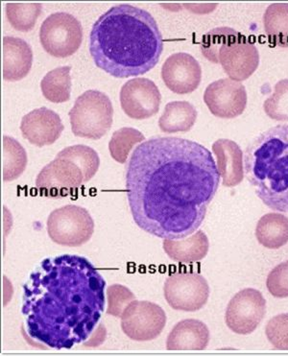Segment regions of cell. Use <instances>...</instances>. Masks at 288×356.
I'll return each mask as SVG.
<instances>
[{"mask_svg":"<svg viewBox=\"0 0 288 356\" xmlns=\"http://www.w3.org/2000/svg\"><path fill=\"white\" fill-rule=\"evenodd\" d=\"M108 308L107 314L113 317L121 318L123 312L133 300L135 294L122 284H113L107 289Z\"/></svg>","mask_w":288,"mask_h":356,"instance_id":"cell-30","label":"cell"},{"mask_svg":"<svg viewBox=\"0 0 288 356\" xmlns=\"http://www.w3.org/2000/svg\"><path fill=\"white\" fill-rule=\"evenodd\" d=\"M257 241L267 249H280L288 243V218L282 213L265 214L256 227Z\"/></svg>","mask_w":288,"mask_h":356,"instance_id":"cell-22","label":"cell"},{"mask_svg":"<svg viewBox=\"0 0 288 356\" xmlns=\"http://www.w3.org/2000/svg\"><path fill=\"white\" fill-rule=\"evenodd\" d=\"M212 152L216 156L217 169L223 186H239L244 178V154L239 145L231 140L221 138L212 145Z\"/></svg>","mask_w":288,"mask_h":356,"instance_id":"cell-17","label":"cell"},{"mask_svg":"<svg viewBox=\"0 0 288 356\" xmlns=\"http://www.w3.org/2000/svg\"><path fill=\"white\" fill-rule=\"evenodd\" d=\"M204 102L209 112L222 120H232L244 113L247 106V92L237 81L219 79L207 87Z\"/></svg>","mask_w":288,"mask_h":356,"instance_id":"cell-13","label":"cell"},{"mask_svg":"<svg viewBox=\"0 0 288 356\" xmlns=\"http://www.w3.org/2000/svg\"><path fill=\"white\" fill-rule=\"evenodd\" d=\"M209 330L206 324L195 319L179 322L169 333L166 341L168 350H203L208 347Z\"/></svg>","mask_w":288,"mask_h":356,"instance_id":"cell-19","label":"cell"},{"mask_svg":"<svg viewBox=\"0 0 288 356\" xmlns=\"http://www.w3.org/2000/svg\"><path fill=\"white\" fill-rule=\"evenodd\" d=\"M265 333L273 347L288 350V313L273 317L266 325Z\"/></svg>","mask_w":288,"mask_h":356,"instance_id":"cell-31","label":"cell"},{"mask_svg":"<svg viewBox=\"0 0 288 356\" xmlns=\"http://www.w3.org/2000/svg\"><path fill=\"white\" fill-rule=\"evenodd\" d=\"M163 251L169 259L181 264L200 261L208 254L209 241L203 231H196L183 241L164 239Z\"/></svg>","mask_w":288,"mask_h":356,"instance_id":"cell-20","label":"cell"},{"mask_svg":"<svg viewBox=\"0 0 288 356\" xmlns=\"http://www.w3.org/2000/svg\"><path fill=\"white\" fill-rule=\"evenodd\" d=\"M145 141V136L135 128L125 127L115 131L109 143V151L115 161L125 163L134 146Z\"/></svg>","mask_w":288,"mask_h":356,"instance_id":"cell-26","label":"cell"},{"mask_svg":"<svg viewBox=\"0 0 288 356\" xmlns=\"http://www.w3.org/2000/svg\"><path fill=\"white\" fill-rule=\"evenodd\" d=\"M163 50L156 19L131 4L109 9L96 19L90 31V53L96 67L120 79L150 72Z\"/></svg>","mask_w":288,"mask_h":356,"instance_id":"cell-3","label":"cell"},{"mask_svg":"<svg viewBox=\"0 0 288 356\" xmlns=\"http://www.w3.org/2000/svg\"><path fill=\"white\" fill-rule=\"evenodd\" d=\"M244 174L265 206L288 213L287 124L269 129L247 146Z\"/></svg>","mask_w":288,"mask_h":356,"instance_id":"cell-4","label":"cell"},{"mask_svg":"<svg viewBox=\"0 0 288 356\" xmlns=\"http://www.w3.org/2000/svg\"><path fill=\"white\" fill-rule=\"evenodd\" d=\"M266 286L273 297L278 299L288 298V260L269 273Z\"/></svg>","mask_w":288,"mask_h":356,"instance_id":"cell-32","label":"cell"},{"mask_svg":"<svg viewBox=\"0 0 288 356\" xmlns=\"http://www.w3.org/2000/svg\"><path fill=\"white\" fill-rule=\"evenodd\" d=\"M266 314V300L262 293L246 289L237 293L230 300L225 322L232 332L248 335L259 327Z\"/></svg>","mask_w":288,"mask_h":356,"instance_id":"cell-11","label":"cell"},{"mask_svg":"<svg viewBox=\"0 0 288 356\" xmlns=\"http://www.w3.org/2000/svg\"><path fill=\"white\" fill-rule=\"evenodd\" d=\"M264 26L270 44L288 49V3L270 4L264 15Z\"/></svg>","mask_w":288,"mask_h":356,"instance_id":"cell-23","label":"cell"},{"mask_svg":"<svg viewBox=\"0 0 288 356\" xmlns=\"http://www.w3.org/2000/svg\"><path fill=\"white\" fill-rule=\"evenodd\" d=\"M33 64V50L19 38H3V79L17 82L29 75Z\"/></svg>","mask_w":288,"mask_h":356,"instance_id":"cell-18","label":"cell"},{"mask_svg":"<svg viewBox=\"0 0 288 356\" xmlns=\"http://www.w3.org/2000/svg\"><path fill=\"white\" fill-rule=\"evenodd\" d=\"M86 183L88 180L83 169L63 150L40 170L36 179L40 195L51 198L70 195Z\"/></svg>","mask_w":288,"mask_h":356,"instance_id":"cell-8","label":"cell"},{"mask_svg":"<svg viewBox=\"0 0 288 356\" xmlns=\"http://www.w3.org/2000/svg\"><path fill=\"white\" fill-rule=\"evenodd\" d=\"M2 145V178L4 181L17 180L26 168L29 161L26 151L11 136H4Z\"/></svg>","mask_w":288,"mask_h":356,"instance_id":"cell-25","label":"cell"},{"mask_svg":"<svg viewBox=\"0 0 288 356\" xmlns=\"http://www.w3.org/2000/svg\"><path fill=\"white\" fill-rule=\"evenodd\" d=\"M166 325L163 308L148 300H133L121 316L126 337L136 342H148L160 337Z\"/></svg>","mask_w":288,"mask_h":356,"instance_id":"cell-10","label":"cell"},{"mask_svg":"<svg viewBox=\"0 0 288 356\" xmlns=\"http://www.w3.org/2000/svg\"><path fill=\"white\" fill-rule=\"evenodd\" d=\"M40 42L50 56L60 59L72 56L82 44V24L68 13H54L40 25Z\"/></svg>","mask_w":288,"mask_h":356,"instance_id":"cell-7","label":"cell"},{"mask_svg":"<svg viewBox=\"0 0 288 356\" xmlns=\"http://www.w3.org/2000/svg\"><path fill=\"white\" fill-rule=\"evenodd\" d=\"M64 129L60 115L47 107L33 110L22 118L20 123L22 136L38 147L56 143Z\"/></svg>","mask_w":288,"mask_h":356,"instance_id":"cell-16","label":"cell"},{"mask_svg":"<svg viewBox=\"0 0 288 356\" xmlns=\"http://www.w3.org/2000/svg\"><path fill=\"white\" fill-rule=\"evenodd\" d=\"M209 292L208 282L197 273H174L164 282V298L173 309L179 312L202 309L208 302Z\"/></svg>","mask_w":288,"mask_h":356,"instance_id":"cell-9","label":"cell"},{"mask_svg":"<svg viewBox=\"0 0 288 356\" xmlns=\"http://www.w3.org/2000/svg\"><path fill=\"white\" fill-rule=\"evenodd\" d=\"M161 79L176 95H189L200 85L201 65L189 53H175L169 56L161 67Z\"/></svg>","mask_w":288,"mask_h":356,"instance_id":"cell-15","label":"cell"},{"mask_svg":"<svg viewBox=\"0 0 288 356\" xmlns=\"http://www.w3.org/2000/svg\"><path fill=\"white\" fill-rule=\"evenodd\" d=\"M68 115L73 135L100 140L113 125L112 101L99 90H87L77 98Z\"/></svg>","mask_w":288,"mask_h":356,"instance_id":"cell-5","label":"cell"},{"mask_svg":"<svg viewBox=\"0 0 288 356\" xmlns=\"http://www.w3.org/2000/svg\"><path fill=\"white\" fill-rule=\"evenodd\" d=\"M197 110L186 101H173L166 104L159 120V127L166 134L186 133L195 124Z\"/></svg>","mask_w":288,"mask_h":356,"instance_id":"cell-21","label":"cell"},{"mask_svg":"<svg viewBox=\"0 0 288 356\" xmlns=\"http://www.w3.org/2000/svg\"><path fill=\"white\" fill-rule=\"evenodd\" d=\"M40 3H7L6 17L13 29L29 32L34 29L42 13Z\"/></svg>","mask_w":288,"mask_h":356,"instance_id":"cell-27","label":"cell"},{"mask_svg":"<svg viewBox=\"0 0 288 356\" xmlns=\"http://www.w3.org/2000/svg\"><path fill=\"white\" fill-rule=\"evenodd\" d=\"M218 64L230 79L242 82L259 67V52L256 45L237 31L219 50Z\"/></svg>","mask_w":288,"mask_h":356,"instance_id":"cell-12","label":"cell"},{"mask_svg":"<svg viewBox=\"0 0 288 356\" xmlns=\"http://www.w3.org/2000/svg\"><path fill=\"white\" fill-rule=\"evenodd\" d=\"M95 221L88 209L77 204H67L54 209L47 219L48 236L54 243L80 247L92 238Z\"/></svg>","mask_w":288,"mask_h":356,"instance_id":"cell-6","label":"cell"},{"mask_svg":"<svg viewBox=\"0 0 288 356\" xmlns=\"http://www.w3.org/2000/svg\"><path fill=\"white\" fill-rule=\"evenodd\" d=\"M221 178L211 151L200 143L170 136L143 141L126 166L134 221L159 238H186L203 223Z\"/></svg>","mask_w":288,"mask_h":356,"instance_id":"cell-1","label":"cell"},{"mask_svg":"<svg viewBox=\"0 0 288 356\" xmlns=\"http://www.w3.org/2000/svg\"><path fill=\"white\" fill-rule=\"evenodd\" d=\"M120 98L123 112L133 120H148L160 110V90L146 78L127 81L121 88Z\"/></svg>","mask_w":288,"mask_h":356,"instance_id":"cell-14","label":"cell"},{"mask_svg":"<svg viewBox=\"0 0 288 356\" xmlns=\"http://www.w3.org/2000/svg\"><path fill=\"white\" fill-rule=\"evenodd\" d=\"M264 110L273 120L288 121V79L275 85L274 93L264 101Z\"/></svg>","mask_w":288,"mask_h":356,"instance_id":"cell-28","label":"cell"},{"mask_svg":"<svg viewBox=\"0 0 288 356\" xmlns=\"http://www.w3.org/2000/svg\"><path fill=\"white\" fill-rule=\"evenodd\" d=\"M70 70L72 67L70 65L55 68L40 81L42 95L48 101L61 104L70 100L72 85Z\"/></svg>","mask_w":288,"mask_h":356,"instance_id":"cell-24","label":"cell"},{"mask_svg":"<svg viewBox=\"0 0 288 356\" xmlns=\"http://www.w3.org/2000/svg\"><path fill=\"white\" fill-rule=\"evenodd\" d=\"M105 286L104 277L84 257L42 260L24 285V339L57 350L84 343L104 312Z\"/></svg>","mask_w":288,"mask_h":356,"instance_id":"cell-2","label":"cell"},{"mask_svg":"<svg viewBox=\"0 0 288 356\" xmlns=\"http://www.w3.org/2000/svg\"><path fill=\"white\" fill-rule=\"evenodd\" d=\"M230 27H219L204 35L201 42V52L206 59L214 64H218V53L222 45L236 33Z\"/></svg>","mask_w":288,"mask_h":356,"instance_id":"cell-29","label":"cell"}]
</instances>
